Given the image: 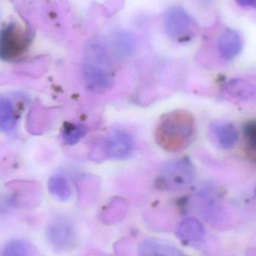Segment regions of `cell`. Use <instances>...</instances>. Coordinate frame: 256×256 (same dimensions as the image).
I'll use <instances>...</instances> for the list:
<instances>
[{"label": "cell", "instance_id": "obj_1", "mask_svg": "<svg viewBox=\"0 0 256 256\" xmlns=\"http://www.w3.org/2000/svg\"><path fill=\"white\" fill-rule=\"evenodd\" d=\"M83 73L86 87L92 92H105L114 86V68L111 54L105 44L100 40H91L87 44Z\"/></svg>", "mask_w": 256, "mask_h": 256}, {"label": "cell", "instance_id": "obj_2", "mask_svg": "<svg viewBox=\"0 0 256 256\" xmlns=\"http://www.w3.org/2000/svg\"><path fill=\"white\" fill-rule=\"evenodd\" d=\"M195 131V120L187 111L175 110L162 117L156 130L158 144L170 152L183 150L190 142Z\"/></svg>", "mask_w": 256, "mask_h": 256}, {"label": "cell", "instance_id": "obj_3", "mask_svg": "<svg viewBox=\"0 0 256 256\" xmlns=\"http://www.w3.org/2000/svg\"><path fill=\"white\" fill-rule=\"evenodd\" d=\"M195 176V168L190 160L187 158H178L163 166L158 184L167 190H181L192 183Z\"/></svg>", "mask_w": 256, "mask_h": 256}, {"label": "cell", "instance_id": "obj_4", "mask_svg": "<svg viewBox=\"0 0 256 256\" xmlns=\"http://www.w3.org/2000/svg\"><path fill=\"white\" fill-rule=\"evenodd\" d=\"M30 38L27 32L16 24H9L0 31V60L13 62L27 52Z\"/></svg>", "mask_w": 256, "mask_h": 256}, {"label": "cell", "instance_id": "obj_5", "mask_svg": "<svg viewBox=\"0 0 256 256\" xmlns=\"http://www.w3.org/2000/svg\"><path fill=\"white\" fill-rule=\"evenodd\" d=\"M192 24V18L181 6H172L165 10L164 27L171 38L183 40L190 33Z\"/></svg>", "mask_w": 256, "mask_h": 256}, {"label": "cell", "instance_id": "obj_6", "mask_svg": "<svg viewBox=\"0 0 256 256\" xmlns=\"http://www.w3.org/2000/svg\"><path fill=\"white\" fill-rule=\"evenodd\" d=\"M133 138L126 131L117 130L107 137L102 143V154L110 159L128 158L134 149Z\"/></svg>", "mask_w": 256, "mask_h": 256}, {"label": "cell", "instance_id": "obj_7", "mask_svg": "<svg viewBox=\"0 0 256 256\" xmlns=\"http://www.w3.org/2000/svg\"><path fill=\"white\" fill-rule=\"evenodd\" d=\"M75 231L73 225L66 220L54 221L48 226L47 237L51 246L57 251H67L75 243Z\"/></svg>", "mask_w": 256, "mask_h": 256}, {"label": "cell", "instance_id": "obj_8", "mask_svg": "<svg viewBox=\"0 0 256 256\" xmlns=\"http://www.w3.org/2000/svg\"><path fill=\"white\" fill-rule=\"evenodd\" d=\"M111 52L116 58L125 60L133 55L136 49V40L132 33L126 30H118L110 38Z\"/></svg>", "mask_w": 256, "mask_h": 256}, {"label": "cell", "instance_id": "obj_9", "mask_svg": "<svg viewBox=\"0 0 256 256\" xmlns=\"http://www.w3.org/2000/svg\"><path fill=\"white\" fill-rule=\"evenodd\" d=\"M210 132L215 142L224 150L233 148L238 141V130L231 123H213L210 126Z\"/></svg>", "mask_w": 256, "mask_h": 256}, {"label": "cell", "instance_id": "obj_10", "mask_svg": "<svg viewBox=\"0 0 256 256\" xmlns=\"http://www.w3.org/2000/svg\"><path fill=\"white\" fill-rule=\"evenodd\" d=\"M218 48L222 56L232 60L241 52L243 40L237 32L232 30L224 32L218 39Z\"/></svg>", "mask_w": 256, "mask_h": 256}, {"label": "cell", "instance_id": "obj_11", "mask_svg": "<svg viewBox=\"0 0 256 256\" xmlns=\"http://www.w3.org/2000/svg\"><path fill=\"white\" fill-rule=\"evenodd\" d=\"M140 256H184L172 245L156 239L144 240L138 248Z\"/></svg>", "mask_w": 256, "mask_h": 256}, {"label": "cell", "instance_id": "obj_12", "mask_svg": "<svg viewBox=\"0 0 256 256\" xmlns=\"http://www.w3.org/2000/svg\"><path fill=\"white\" fill-rule=\"evenodd\" d=\"M177 237L183 243L187 244H196L204 238L203 226L198 220L194 218L185 220L177 232Z\"/></svg>", "mask_w": 256, "mask_h": 256}, {"label": "cell", "instance_id": "obj_13", "mask_svg": "<svg viewBox=\"0 0 256 256\" xmlns=\"http://www.w3.org/2000/svg\"><path fill=\"white\" fill-rule=\"evenodd\" d=\"M48 188L50 194L60 201H68L72 196L69 180L62 174L51 176L48 180Z\"/></svg>", "mask_w": 256, "mask_h": 256}, {"label": "cell", "instance_id": "obj_14", "mask_svg": "<svg viewBox=\"0 0 256 256\" xmlns=\"http://www.w3.org/2000/svg\"><path fill=\"white\" fill-rule=\"evenodd\" d=\"M226 90L231 97L239 100H250L255 96V86L244 80H231L226 86Z\"/></svg>", "mask_w": 256, "mask_h": 256}, {"label": "cell", "instance_id": "obj_15", "mask_svg": "<svg viewBox=\"0 0 256 256\" xmlns=\"http://www.w3.org/2000/svg\"><path fill=\"white\" fill-rule=\"evenodd\" d=\"M15 111L10 100L0 98V130L9 131L15 128Z\"/></svg>", "mask_w": 256, "mask_h": 256}, {"label": "cell", "instance_id": "obj_16", "mask_svg": "<svg viewBox=\"0 0 256 256\" xmlns=\"http://www.w3.org/2000/svg\"><path fill=\"white\" fill-rule=\"evenodd\" d=\"M87 132V128L83 124L66 122L63 126L62 136L68 144L74 146L85 136Z\"/></svg>", "mask_w": 256, "mask_h": 256}, {"label": "cell", "instance_id": "obj_17", "mask_svg": "<svg viewBox=\"0 0 256 256\" xmlns=\"http://www.w3.org/2000/svg\"><path fill=\"white\" fill-rule=\"evenodd\" d=\"M1 256H30V254L28 248L24 242L13 240L5 246Z\"/></svg>", "mask_w": 256, "mask_h": 256}, {"label": "cell", "instance_id": "obj_18", "mask_svg": "<svg viewBox=\"0 0 256 256\" xmlns=\"http://www.w3.org/2000/svg\"><path fill=\"white\" fill-rule=\"evenodd\" d=\"M243 132L246 136V142L248 146L252 149L255 150V137H256V126L255 122L254 121L249 122L245 124L243 128Z\"/></svg>", "mask_w": 256, "mask_h": 256}, {"label": "cell", "instance_id": "obj_19", "mask_svg": "<svg viewBox=\"0 0 256 256\" xmlns=\"http://www.w3.org/2000/svg\"><path fill=\"white\" fill-rule=\"evenodd\" d=\"M237 4L244 8H255L256 0H236Z\"/></svg>", "mask_w": 256, "mask_h": 256}]
</instances>
